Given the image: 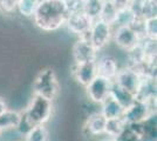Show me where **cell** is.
<instances>
[{"mask_svg": "<svg viewBox=\"0 0 157 141\" xmlns=\"http://www.w3.org/2000/svg\"><path fill=\"white\" fill-rule=\"evenodd\" d=\"M68 14L65 0H40L32 18L42 32H55L65 26Z\"/></svg>", "mask_w": 157, "mask_h": 141, "instance_id": "obj_1", "label": "cell"}, {"mask_svg": "<svg viewBox=\"0 0 157 141\" xmlns=\"http://www.w3.org/2000/svg\"><path fill=\"white\" fill-rule=\"evenodd\" d=\"M33 92L36 95H41L52 101L58 98L60 84L53 68L46 67L39 71L33 81Z\"/></svg>", "mask_w": 157, "mask_h": 141, "instance_id": "obj_2", "label": "cell"}, {"mask_svg": "<svg viewBox=\"0 0 157 141\" xmlns=\"http://www.w3.org/2000/svg\"><path fill=\"white\" fill-rule=\"evenodd\" d=\"M27 119L33 126L45 125L51 120L53 114V101L46 98L34 94L29 105L24 111Z\"/></svg>", "mask_w": 157, "mask_h": 141, "instance_id": "obj_3", "label": "cell"}, {"mask_svg": "<svg viewBox=\"0 0 157 141\" xmlns=\"http://www.w3.org/2000/svg\"><path fill=\"white\" fill-rule=\"evenodd\" d=\"M156 112V101H141L135 100L131 102L122 115V119L128 123H138L145 120L151 113Z\"/></svg>", "mask_w": 157, "mask_h": 141, "instance_id": "obj_4", "label": "cell"}, {"mask_svg": "<svg viewBox=\"0 0 157 141\" xmlns=\"http://www.w3.org/2000/svg\"><path fill=\"white\" fill-rule=\"evenodd\" d=\"M88 38L98 51L103 49L109 45L113 39V25L105 22L102 19L94 20L89 29Z\"/></svg>", "mask_w": 157, "mask_h": 141, "instance_id": "obj_5", "label": "cell"}, {"mask_svg": "<svg viewBox=\"0 0 157 141\" xmlns=\"http://www.w3.org/2000/svg\"><path fill=\"white\" fill-rule=\"evenodd\" d=\"M72 55L74 64H83L96 61L98 58V51L93 46L88 35L78 37V39L73 45Z\"/></svg>", "mask_w": 157, "mask_h": 141, "instance_id": "obj_6", "label": "cell"}, {"mask_svg": "<svg viewBox=\"0 0 157 141\" xmlns=\"http://www.w3.org/2000/svg\"><path fill=\"white\" fill-rule=\"evenodd\" d=\"M113 80H109L105 76L96 75L87 86H86V93L88 99L94 104H101L105 98L109 96Z\"/></svg>", "mask_w": 157, "mask_h": 141, "instance_id": "obj_7", "label": "cell"}, {"mask_svg": "<svg viewBox=\"0 0 157 141\" xmlns=\"http://www.w3.org/2000/svg\"><path fill=\"white\" fill-rule=\"evenodd\" d=\"M115 45L123 49L124 52L135 47L142 40L136 31L131 26H117L116 29H113V39Z\"/></svg>", "mask_w": 157, "mask_h": 141, "instance_id": "obj_8", "label": "cell"}, {"mask_svg": "<svg viewBox=\"0 0 157 141\" xmlns=\"http://www.w3.org/2000/svg\"><path fill=\"white\" fill-rule=\"evenodd\" d=\"M92 24L93 20L83 11H76L68 14L65 26H67L71 33H74L78 37H85L89 33Z\"/></svg>", "mask_w": 157, "mask_h": 141, "instance_id": "obj_9", "label": "cell"}, {"mask_svg": "<svg viewBox=\"0 0 157 141\" xmlns=\"http://www.w3.org/2000/svg\"><path fill=\"white\" fill-rule=\"evenodd\" d=\"M141 78H142V74L140 73L137 69L127 66L122 69H118L117 74L113 81L135 95L138 85L141 82Z\"/></svg>", "mask_w": 157, "mask_h": 141, "instance_id": "obj_10", "label": "cell"}, {"mask_svg": "<svg viewBox=\"0 0 157 141\" xmlns=\"http://www.w3.org/2000/svg\"><path fill=\"white\" fill-rule=\"evenodd\" d=\"M71 72H72L73 79L78 84H80L81 86L86 87L98 75L96 61L83 62V64H74Z\"/></svg>", "mask_w": 157, "mask_h": 141, "instance_id": "obj_11", "label": "cell"}, {"mask_svg": "<svg viewBox=\"0 0 157 141\" xmlns=\"http://www.w3.org/2000/svg\"><path fill=\"white\" fill-rule=\"evenodd\" d=\"M157 85L156 78L142 75L141 82L135 93V99L141 101H156Z\"/></svg>", "mask_w": 157, "mask_h": 141, "instance_id": "obj_12", "label": "cell"}, {"mask_svg": "<svg viewBox=\"0 0 157 141\" xmlns=\"http://www.w3.org/2000/svg\"><path fill=\"white\" fill-rule=\"evenodd\" d=\"M96 69H98V75L105 76L109 80H114L120 68L115 58H113L110 55H105L100 59L98 58Z\"/></svg>", "mask_w": 157, "mask_h": 141, "instance_id": "obj_13", "label": "cell"}, {"mask_svg": "<svg viewBox=\"0 0 157 141\" xmlns=\"http://www.w3.org/2000/svg\"><path fill=\"white\" fill-rule=\"evenodd\" d=\"M141 141H157V115L151 113L141 122Z\"/></svg>", "mask_w": 157, "mask_h": 141, "instance_id": "obj_14", "label": "cell"}, {"mask_svg": "<svg viewBox=\"0 0 157 141\" xmlns=\"http://www.w3.org/2000/svg\"><path fill=\"white\" fill-rule=\"evenodd\" d=\"M100 105H101V112L100 113L103 115L105 119L121 118L123 115V112H124V108L110 95L108 98H105Z\"/></svg>", "mask_w": 157, "mask_h": 141, "instance_id": "obj_15", "label": "cell"}, {"mask_svg": "<svg viewBox=\"0 0 157 141\" xmlns=\"http://www.w3.org/2000/svg\"><path fill=\"white\" fill-rule=\"evenodd\" d=\"M105 120L107 119L101 113H94L86 121L85 129L87 131L88 134L93 135V136L105 134Z\"/></svg>", "mask_w": 157, "mask_h": 141, "instance_id": "obj_16", "label": "cell"}, {"mask_svg": "<svg viewBox=\"0 0 157 141\" xmlns=\"http://www.w3.org/2000/svg\"><path fill=\"white\" fill-rule=\"evenodd\" d=\"M109 95L113 96L123 108H127L132 101L135 100V95L134 94L130 93L129 91L124 89V88H122L121 86H118L117 84H115L114 81L111 84L110 94Z\"/></svg>", "mask_w": 157, "mask_h": 141, "instance_id": "obj_17", "label": "cell"}, {"mask_svg": "<svg viewBox=\"0 0 157 141\" xmlns=\"http://www.w3.org/2000/svg\"><path fill=\"white\" fill-rule=\"evenodd\" d=\"M20 120V112L12 111V109H6L0 114V129L4 131H10V129H15L18 127V123Z\"/></svg>", "mask_w": 157, "mask_h": 141, "instance_id": "obj_18", "label": "cell"}, {"mask_svg": "<svg viewBox=\"0 0 157 141\" xmlns=\"http://www.w3.org/2000/svg\"><path fill=\"white\" fill-rule=\"evenodd\" d=\"M141 122L128 123L120 134L114 138V141H141Z\"/></svg>", "mask_w": 157, "mask_h": 141, "instance_id": "obj_19", "label": "cell"}, {"mask_svg": "<svg viewBox=\"0 0 157 141\" xmlns=\"http://www.w3.org/2000/svg\"><path fill=\"white\" fill-rule=\"evenodd\" d=\"M136 19H137V17L131 11L130 7H121V8H117L116 19H115L114 25H116V26H132V24L136 21Z\"/></svg>", "mask_w": 157, "mask_h": 141, "instance_id": "obj_20", "label": "cell"}, {"mask_svg": "<svg viewBox=\"0 0 157 141\" xmlns=\"http://www.w3.org/2000/svg\"><path fill=\"white\" fill-rule=\"evenodd\" d=\"M103 4H105V0H85L82 11L94 21L100 18Z\"/></svg>", "mask_w": 157, "mask_h": 141, "instance_id": "obj_21", "label": "cell"}, {"mask_svg": "<svg viewBox=\"0 0 157 141\" xmlns=\"http://www.w3.org/2000/svg\"><path fill=\"white\" fill-rule=\"evenodd\" d=\"M127 126L124 120L121 118H114V119H107L105 126V134L110 136L111 139L116 138Z\"/></svg>", "mask_w": 157, "mask_h": 141, "instance_id": "obj_22", "label": "cell"}, {"mask_svg": "<svg viewBox=\"0 0 157 141\" xmlns=\"http://www.w3.org/2000/svg\"><path fill=\"white\" fill-rule=\"evenodd\" d=\"M48 129L45 125H35L31 128V131L25 135V141H48Z\"/></svg>", "mask_w": 157, "mask_h": 141, "instance_id": "obj_23", "label": "cell"}, {"mask_svg": "<svg viewBox=\"0 0 157 141\" xmlns=\"http://www.w3.org/2000/svg\"><path fill=\"white\" fill-rule=\"evenodd\" d=\"M40 0H18L17 12L25 18H32Z\"/></svg>", "mask_w": 157, "mask_h": 141, "instance_id": "obj_24", "label": "cell"}, {"mask_svg": "<svg viewBox=\"0 0 157 141\" xmlns=\"http://www.w3.org/2000/svg\"><path fill=\"white\" fill-rule=\"evenodd\" d=\"M116 13H117L116 6L111 2L110 0H105V4H103L102 11H101V15H100L98 19H102L103 21L114 26L115 19H116Z\"/></svg>", "mask_w": 157, "mask_h": 141, "instance_id": "obj_25", "label": "cell"}, {"mask_svg": "<svg viewBox=\"0 0 157 141\" xmlns=\"http://www.w3.org/2000/svg\"><path fill=\"white\" fill-rule=\"evenodd\" d=\"M141 46L143 48V52L147 61H156V52H157L156 40L143 38L141 40Z\"/></svg>", "mask_w": 157, "mask_h": 141, "instance_id": "obj_26", "label": "cell"}, {"mask_svg": "<svg viewBox=\"0 0 157 141\" xmlns=\"http://www.w3.org/2000/svg\"><path fill=\"white\" fill-rule=\"evenodd\" d=\"M144 38L157 40V17L145 18L143 21Z\"/></svg>", "mask_w": 157, "mask_h": 141, "instance_id": "obj_27", "label": "cell"}, {"mask_svg": "<svg viewBox=\"0 0 157 141\" xmlns=\"http://www.w3.org/2000/svg\"><path fill=\"white\" fill-rule=\"evenodd\" d=\"M33 127V125L31 123V121L27 119L26 114H25V112H20V120H19V123H18V127L15 128L17 131H18V133L21 135H25L31 131V128Z\"/></svg>", "mask_w": 157, "mask_h": 141, "instance_id": "obj_28", "label": "cell"}, {"mask_svg": "<svg viewBox=\"0 0 157 141\" xmlns=\"http://www.w3.org/2000/svg\"><path fill=\"white\" fill-rule=\"evenodd\" d=\"M18 0H0V11L2 13L12 14L17 12Z\"/></svg>", "mask_w": 157, "mask_h": 141, "instance_id": "obj_29", "label": "cell"}, {"mask_svg": "<svg viewBox=\"0 0 157 141\" xmlns=\"http://www.w3.org/2000/svg\"><path fill=\"white\" fill-rule=\"evenodd\" d=\"M157 17L156 15V0H145L143 7V18Z\"/></svg>", "mask_w": 157, "mask_h": 141, "instance_id": "obj_30", "label": "cell"}, {"mask_svg": "<svg viewBox=\"0 0 157 141\" xmlns=\"http://www.w3.org/2000/svg\"><path fill=\"white\" fill-rule=\"evenodd\" d=\"M110 1L116 6V8H121V7L128 6L131 0H110Z\"/></svg>", "mask_w": 157, "mask_h": 141, "instance_id": "obj_31", "label": "cell"}, {"mask_svg": "<svg viewBox=\"0 0 157 141\" xmlns=\"http://www.w3.org/2000/svg\"><path fill=\"white\" fill-rule=\"evenodd\" d=\"M7 109V105H6V102H5V100L0 96V114L4 112V111H6Z\"/></svg>", "mask_w": 157, "mask_h": 141, "instance_id": "obj_32", "label": "cell"}, {"mask_svg": "<svg viewBox=\"0 0 157 141\" xmlns=\"http://www.w3.org/2000/svg\"><path fill=\"white\" fill-rule=\"evenodd\" d=\"M100 141H114L113 139H102V140H100Z\"/></svg>", "mask_w": 157, "mask_h": 141, "instance_id": "obj_33", "label": "cell"}, {"mask_svg": "<svg viewBox=\"0 0 157 141\" xmlns=\"http://www.w3.org/2000/svg\"><path fill=\"white\" fill-rule=\"evenodd\" d=\"M1 133H2V131H1V129H0V135H1Z\"/></svg>", "mask_w": 157, "mask_h": 141, "instance_id": "obj_34", "label": "cell"}, {"mask_svg": "<svg viewBox=\"0 0 157 141\" xmlns=\"http://www.w3.org/2000/svg\"><path fill=\"white\" fill-rule=\"evenodd\" d=\"M17 141H25V140H17Z\"/></svg>", "mask_w": 157, "mask_h": 141, "instance_id": "obj_35", "label": "cell"}]
</instances>
